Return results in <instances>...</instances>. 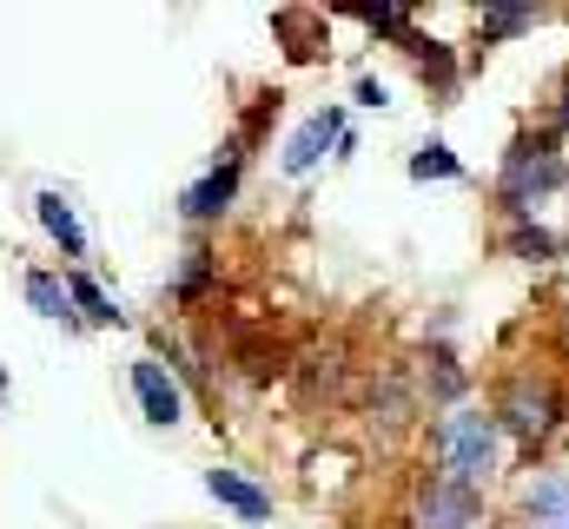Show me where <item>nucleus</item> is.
Returning a JSON list of instances; mask_svg holds the SVG:
<instances>
[{
	"instance_id": "9b49d317",
	"label": "nucleus",
	"mask_w": 569,
	"mask_h": 529,
	"mask_svg": "<svg viewBox=\"0 0 569 529\" xmlns=\"http://www.w3.org/2000/svg\"><path fill=\"white\" fill-rule=\"evenodd\" d=\"M33 212H40L47 239H53L67 259H80V252H87V232H80V219H73V206H67L60 192H40V199H33Z\"/></svg>"
},
{
	"instance_id": "0eeeda50",
	"label": "nucleus",
	"mask_w": 569,
	"mask_h": 529,
	"mask_svg": "<svg viewBox=\"0 0 569 529\" xmlns=\"http://www.w3.org/2000/svg\"><path fill=\"white\" fill-rule=\"evenodd\" d=\"M133 391H140L146 423H159V430H172V423L186 417V397H179L172 371H166L159 358H140V365H133Z\"/></svg>"
},
{
	"instance_id": "ddd939ff",
	"label": "nucleus",
	"mask_w": 569,
	"mask_h": 529,
	"mask_svg": "<svg viewBox=\"0 0 569 529\" xmlns=\"http://www.w3.org/2000/svg\"><path fill=\"white\" fill-rule=\"evenodd\" d=\"M27 305L40 311V318H73L67 305H73V291L53 278V271H27Z\"/></svg>"
},
{
	"instance_id": "f257e3e1",
	"label": "nucleus",
	"mask_w": 569,
	"mask_h": 529,
	"mask_svg": "<svg viewBox=\"0 0 569 529\" xmlns=\"http://www.w3.org/2000/svg\"><path fill=\"white\" fill-rule=\"evenodd\" d=\"M430 477L463 483L477 497L503 477V423L490 403H457L430 423Z\"/></svg>"
},
{
	"instance_id": "9d476101",
	"label": "nucleus",
	"mask_w": 569,
	"mask_h": 529,
	"mask_svg": "<svg viewBox=\"0 0 569 529\" xmlns=\"http://www.w3.org/2000/svg\"><path fill=\"white\" fill-rule=\"evenodd\" d=\"M425 397L430 403H443V410H457V403H470V371L457 365V351H430L425 358Z\"/></svg>"
},
{
	"instance_id": "aec40b11",
	"label": "nucleus",
	"mask_w": 569,
	"mask_h": 529,
	"mask_svg": "<svg viewBox=\"0 0 569 529\" xmlns=\"http://www.w3.org/2000/svg\"><path fill=\"white\" fill-rule=\"evenodd\" d=\"M385 100H391V93H385L378 80H358V107H385Z\"/></svg>"
},
{
	"instance_id": "6ab92c4d",
	"label": "nucleus",
	"mask_w": 569,
	"mask_h": 529,
	"mask_svg": "<svg viewBox=\"0 0 569 529\" xmlns=\"http://www.w3.org/2000/svg\"><path fill=\"white\" fill-rule=\"evenodd\" d=\"M557 132H563V139H569V73H563V80H557Z\"/></svg>"
},
{
	"instance_id": "f03ea898",
	"label": "nucleus",
	"mask_w": 569,
	"mask_h": 529,
	"mask_svg": "<svg viewBox=\"0 0 569 529\" xmlns=\"http://www.w3.org/2000/svg\"><path fill=\"white\" fill-rule=\"evenodd\" d=\"M569 186V152L563 132H517L503 166H497V199H503V219H537V206L550 192Z\"/></svg>"
},
{
	"instance_id": "f8f14e48",
	"label": "nucleus",
	"mask_w": 569,
	"mask_h": 529,
	"mask_svg": "<svg viewBox=\"0 0 569 529\" xmlns=\"http://www.w3.org/2000/svg\"><path fill=\"white\" fill-rule=\"evenodd\" d=\"M503 252H517V259H530V264H550L557 252H563V239H557L550 226H537V219H510Z\"/></svg>"
},
{
	"instance_id": "412c9836",
	"label": "nucleus",
	"mask_w": 569,
	"mask_h": 529,
	"mask_svg": "<svg viewBox=\"0 0 569 529\" xmlns=\"http://www.w3.org/2000/svg\"><path fill=\"white\" fill-rule=\"evenodd\" d=\"M563 345H569V305H563Z\"/></svg>"
},
{
	"instance_id": "423d86ee",
	"label": "nucleus",
	"mask_w": 569,
	"mask_h": 529,
	"mask_svg": "<svg viewBox=\"0 0 569 529\" xmlns=\"http://www.w3.org/2000/svg\"><path fill=\"white\" fill-rule=\"evenodd\" d=\"M338 139H345V113H338V107L311 113L305 127L284 139V172H291V179H305V172H311V166L325 159V146H338Z\"/></svg>"
},
{
	"instance_id": "4468645a",
	"label": "nucleus",
	"mask_w": 569,
	"mask_h": 529,
	"mask_svg": "<svg viewBox=\"0 0 569 529\" xmlns=\"http://www.w3.org/2000/svg\"><path fill=\"white\" fill-rule=\"evenodd\" d=\"M477 27H483V40H517V33L537 27V7H483Z\"/></svg>"
},
{
	"instance_id": "2eb2a0df",
	"label": "nucleus",
	"mask_w": 569,
	"mask_h": 529,
	"mask_svg": "<svg viewBox=\"0 0 569 529\" xmlns=\"http://www.w3.org/2000/svg\"><path fill=\"white\" fill-rule=\"evenodd\" d=\"M67 291H73V305H80V318H87V325H120L113 298H107V291H100L87 271H73V278H67Z\"/></svg>"
},
{
	"instance_id": "f3484780",
	"label": "nucleus",
	"mask_w": 569,
	"mask_h": 529,
	"mask_svg": "<svg viewBox=\"0 0 569 529\" xmlns=\"http://www.w3.org/2000/svg\"><path fill=\"white\" fill-rule=\"evenodd\" d=\"M405 47L418 53V67H425V80H430V87H437V93H450V87H457V67H450V53H443L437 40H418V33H411Z\"/></svg>"
},
{
	"instance_id": "4be33fe9",
	"label": "nucleus",
	"mask_w": 569,
	"mask_h": 529,
	"mask_svg": "<svg viewBox=\"0 0 569 529\" xmlns=\"http://www.w3.org/2000/svg\"><path fill=\"white\" fill-rule=\"evenodd\" d=\"M563 529H569V523H563Z\"/></svg>"
},
{
	"instance_id": "1a4fd4ad",
	"label": "nucleus",
	"mask_w": 569,
	"mask_h": 529,
	"mask_svg": "<svg viewBox=\"0 0 569 529\" xmlns=\"http://www.w3.org/2000/svg\"><path fill=\"white\" fill-rule=\"evenodd\" d=\"M206 490H212V497H219V503H226L239 523H266V517H272V490H259L246 470H226V463H212V470H206Z\"/></svg>"
},
{
	"instance_id": "7ed1b4c3",
	"label": "nucleus",
	"mask_w": 569,
	"mask_h": 529,
	"mask_svg": "<svg viewBox=\"0 0 569 529\" xmlns=\"http://www.w3.org/2000/svg\"><path fill=\"white\" fill-rule=\"evenodd\" d=\"M497 423H503V437L517 443V450H543L557 430H563L569 403H563V385L557 378H543V371H510L503 385H497Z\"/></svg>"
},
{
	"instance_id": "20e7f679",
	"label": "nucleus",
	"mask_w": 569,
	"mask_h": 529,
	"mask_svg": "<svg viewBox=\"0 0 569 529\" xmlns=\"http://www.w3.org/2000/svg\"><path fill=\"white\" fill-rule=\"evenodd\" d=\"M411 523H418V529H490V503H483L477 490H463V483L430 477L425 490H418Z\"/></svg>"
},
{
	"instance_id": "a211bd4d",
	"label": "nucleus",
	"mask_w": 569,
	"mask_h": 529,
	"mask_svg": "<svg viewBox=\"0 0 569 529\" xmlns=\"http://www.w3.org/2000/svg\"><path fill=\"white\" fill-rule=\"evenodd\" d=\"M206 278H212V259H206V252H186V271H179V291L192 298V291H199Z\"/></svg>"
},
{
	"instance_id": "39448f33",
	"label": "nucleus",
	"mask_w": 569,
	"mask_h": 529,
	"mask_svg": "<svg viewBox=\"0 0 569 529\" xmlns=\"http://www.w3.org/2000/svg\"><path fill=\"white\" fill-rule=\"evenodd\" d=\"M510 503H517V529H563L569 523V470H523Z\"/></svg>"
},
{
	"instance_id": "6e6552de",
	"label": "nucleus",
	"mask_w": 569,
	"mask_h": 529,
	"mask_svg": "<svg viewBox=\"0 0 569 529\" xmlns=\"http://www.w3.org/2000/svg\"><path fill=\"white\" fill-rule=\"evenodd\" d=\"M232 192H239V139H232V146H226V159H219V166H212V172L179 199V212H186V219H219V212L232 206Z\"/></svg>"
},
{
	"instance_id": "dca6fc26",
	"label": "nucleus",
	"mask_w": 569,
	"mask_h": 529,
	"mask_svg": "<svg viewBox=\"0 0 569 529\" xmlns=\"http://www.w3.org/2000/svg\"><path fill=\"white\" fill-rule=\"evenodd\" d=\"M411 179H463V159L443 139H430V146H418V159H411Z\"/></svg>"
}]
</instances>
